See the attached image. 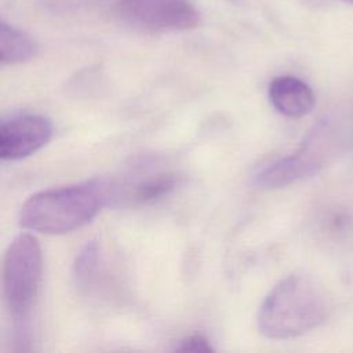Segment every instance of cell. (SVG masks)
<instances>
[{"label": "cell", "instance_id": "6da1fadb", "mask_svg": "<svg viewBox=\"0 0 353 353\" xmlns=\"http://www.w3.org/2000/svg\"><path fill=\"white\" fill-rule=\"evenodd\" d=\"M113 203V182L92 179L32 194L19 210L26 230L63 234L91 222L102 207Z\"/></svg>", "mask_w": 353, "mask_h": 353}, {"label": "cell", "instance_id": "7a4b0ae2", "mask_svg": "<svg viewBox=\"0 0 353 353\" xmlns=\"http://www.w3.org/2000/svg\"><path fill=\"white\" fill-rule=\"evenodd\" d=\"M328 312V298L321 285L306 274L294 273L263 298L256 324L266 338L292 339L323 324Z\"/></svg>", "mask_w": 353, "mask_h": 353}, {"label": "cell", "instance_id": "3957f363", "mask_svg": "<svg viewBox=\"0 0 353 353\" xmlns=\"http://www.w3.org/2000/svg\"><path fill=\"white\" fill-rule=\"evenodd\" d=\"M41 273L43 256L39 241L29 233L18 234L8 244L3 259V292L18 352L30 350L33 310L40 292Z\"/></svg>", "mask_w": 353, "mask_h": 353}, {"label": "cell", "instance_id": "277c9868", "mask_svg": "<svg viewBox=\"0 0 353 353\" xmlns=\"http://www.w3.org/2000/svg\"><path fill=\"white\" fill-rule=\"evenodd\" d=\"M327 146L325 125L319 124L299 149L262 167L254 183L261 189H279L317 174L324 167Z\"/></svg>", "mask_w": 353, "mask_h": 353}, {"label": "cell", "instance_id": "5b68a950", "mask_svg": "<svg viewBox=\"0 0 353 353\" xmlns=\"http://www.w3.org/2000/svg\"><path fill=\"white\" fill-rule=\"evenodd\" d=\"M54 128L50 119L37 113H15L0 123L1 160H21L44 148Z\"/></svg>", "mask_w": 353, "mask_h": 353}, {"label": "cell", "instance_id": "8992f818", "mask_svg": "<svg viewBox=\"0 0 353 353\" xmlns=\"http://www.w3.org/2000/svg\"><path fill=\"white\" fill-rule=\"evenodd\" d=\"M179 183L171 171H157L134 178L123 185L113 182V201L127 204H149L168 196Z\"/></svg>", "mask_w": 353, "mask_h": 353}, {"label": "cell", "instance_id": "52a82bcc", "mask_svg": "<svg viewBox=\"0 0 353 353\" xmlns=\"http://www.w3.org/2000/svg\"><path fill=\"white\" fill-rule=\"evenodd\" d=\"M268 97L279 113L292 119L309 114L316 103L312 88L294 76L273 79L268 88Z\"/></svg>", "mask_w": 353, "mask_h": 353}, {"label": "cell", "instance_id": "ba28073f", "mask_svg": "<svg viewBox=\"0 0 353 353\" xmlns=\"http://www.w3.org/2000/svg\"><path fill=\"white\" fill-rule=\"evenodd\" d=\"M37 51V43L28 33L4 21L0 23V59L3 65L26 62L34 58Z\"/></svg>", "mask_w": 353, "mask_h": 353}, {"label": "cell", "instance_id": "9c48e42d", "mask_svg": "<svg viewBox=\"0 0 353 353\" xmlns=\"http://www.w3.org/2000/svg\"><path fill=\"white\" fill-rule=\"evenodd\" d=\"M99 265V245L97 240L87 241L73 262V279L80 288H88L95 280Z\"/></svg>", "mask_w": 353, "mask_h": 353}, {"label": "cell", "instance_id": "30bf717a", "mask_svg": "<svg viewBox=\"0 0 353 353\" xmlns=\"http://www.w3.org/2000/svg\"><path fill=\"white\" fill-rule=\"evenodd\" d=\"M172 350L178 353H208L214 352V347L203 334H190L178 341Z\"/></svg>", "mask_w": 353, "mask_h": 353}, {"label": "cell", "instance_id": "8fae6325", "mask_svg": "<svg viewBox=\"0 0 353 353\" xmlns=\"http://www.w3.org/2000/svg\"><path fill=\"white\" fill-rule=\"evenodd\" d=\"M342 1H345V3H347V4H353V0H342Z\"/></svg>", "mask_w": 353, "mask_h": 353}]
</instances>
